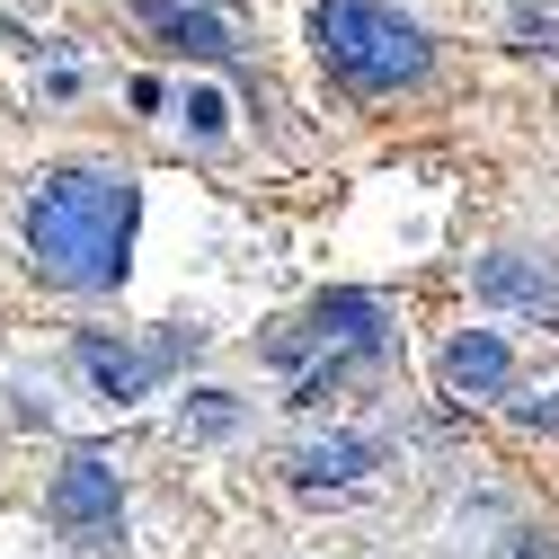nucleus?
I'll list each match as a JSON object with an SVG mask.
<instances>
[{
	"label": "nucleus",
	"mask_w": 559,
	"mask_h": 559,
	"mask_svg": "<svg viewBox=\"0 0 559 559\" xmlns=\"http://www.w3.org/2000/svg\"><path fill=\"white\" fill-rule=\"evenodd\" d=\"M187 427H195V436H223V427H240L231 391H187Z\"/></svg>",
	"instance_id": "nucleus-9"
},
{
	"label": "nucleus",
	"mask_w": 559,
	"mask_h": 559,
	"mask_svg": "<svg viewBox=\"0 0 559 559\" xmlns=\"http://www.w3.org/2000/svg\"><path fill=\"white\" fill-rule=\"evenodd\" d=\"M311 53L356 98H400V90H417L436 72V45L400 0H320L311 10Z\"/></svg>",
	"instance_id": "nucleus-2"
},
{
	"label": "nucleus",
	"mask_w": 559,
	"mask_h": 559,
	"mask_svg": "<svg viewBox=\"0 0 559 559\" xmlns=\"http://www.w3.org/2000/svg\"><path fill=\"white\" fill-rule=\"evenodd\" d=\"M373 462H382V453H373L365 436H320V444L294 453V479H302V488H356Z\"/></svg>",
	"instance_id": "nucleus-8"
},
{
	"label": "nucleus",
	"mask_w": 559,
	"mask_h": 559,
	"mask_svg": "<svg viewBox=\"0 0 559 559\" xmlns=\"http://www.w3.org/2000/svg\"><path fill=\"white\" fill-rule=\"evenodd\" d=\"M45 507H53V524L72 533V542H107V533H116V515H124V479H116V462L72 453V462L53 471Z\"/></svg>",
	"instance_id": "nucleus-4"
},
{
	"label": "nucleus",
	"mask_w": 559,
	"mask_h": 559,
	"mask_svg": "<svg viewBox=\"0 0 559 559\" xmlns=\"http://www.w3.org/2000/svg\"><path fill=\"white\" fill-rule=\"evenodd\" d=\"M524 559H542V550H524Z\"/></svg>",
	"instance_id": "nucleus-11"
},
{
	"label": "nucleus",
	"mask_w": 559,
	"mask_h": 559,
	"mask_svg": "<svg viewBox=\"0 0 559 559\" xmlns=\"http://www.w3.org/2000/svg\"><path fill=\"white\" fill-rule=\"evenodd\" d=\"M444 391L453 400H507L515 391V346L498 329H462L444 346Z\"/></svg>",
	"instance_id": "nucleus-6"
},
{
	"label": "nucleus",
	"mask_w": 559,
	"mask_h": 559,
	"mask_svg": "<svg viewBox=\"0 0 559 559\" xmlns=\"http://www.w3.org/2000/svg\"><path fill=\"white\" fill-rule=\"evenodd\" d=\"M195 356V329H169V337H143V346H133V337H107V329H81V373L98 382V400H143L160 373H178Z\"/></svg>",
	"instance_id": "nucleus-3"
},
{
	"label": "nucleus",
	"mask_w": 559,
	"mask_h": 559,
	"mask_svg": "<svg viewBox=\"0 0 559 559\" xmlns=\"http://www.w3.org/2000/svg\"><path fill=\"white\" fill-rule=\"evenodd\" d=\"M471 285H479V302H507L524 320H559V266H550V249H488L471 266Z\"/></svg>",
	"instance_id": "nucleus-5"
},
{
	"label": "nucleus",
	"mask_w": 559,
	"mask_h": 559,
	"mask_svg": "<svg viewBox=\"0 0 559 559\" xmlns=\"http://www.w3.org/2000/svg\"><path fill=\"white\" fill-rule=\"evenodd\" d=\"M133 223H143V187L107 160L53 169L27 195V258L62 294H116L133 266Z\"/></svg>",
	"instance_id": "nucleus-1"
},
{
	"label": "nucleus",
	"mask_w": 559,
	"mask_h": 559,
	"mask_svg": "<svg viewBox=\"0 0 559 559\" xmlns=\"http://www.w3.org/2000/svg\"><path fill=\"white\" fill-rule=\"evenodd\" d=\"M133 19H143L160 45L195 53V62H223V53H231V27H223V19H204V10H187V0H143Z\"/></svg>",
	"instance_id": "nucleus-7"
},
{
	"label": "nucleus",
	"mask_w": 559,
	"mask_h": 559,
	"mask_svg": "<svg viewBox=\"0 0 559 559\" xmlns=\"http://www.w3.org/2000/svg\"><path fill=\"white\" fill-rule=\"evenodd\" d=\"M223 124H231V107H223L214 90H195V98H187V133H195V143H214Z\"/></svg>",
	"instance_id": "nucleus-10"
}]
</instances>
